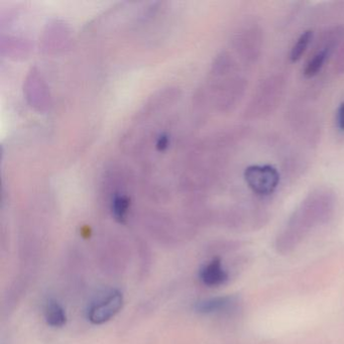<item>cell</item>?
<instances>
[{"mask_svg":"<svg viewBox=\"0 0 344 344\" xmlns=\"http://www.w3.org/2000/svg\"><path fill=\"white\" fill-rule=\"evenodd\" d=\"M335 197L328 188H318L302 201L277 239L281 252L293 249L314 226L327 221L333 213Z\"/></svg>","mask_w":344,"mask_h":344,"instance_id":"obj_1","label":"cell"},{"mask_svg":"<svg viewBox=\"0 0 344 344\" xmlns=\"http://www.w3.org/2000/svg\"><path fill=\"white\" fill-rule=\"evenodd\" d=\"M247 86L239 74L235 60L228 53L217 56L211 69V89L216 107L223 112L231 111L242 99Z\"/></svg>","mask_w":344,"mask_h":344,"instance_id":"obj_2","label":"cell"},{"mask_svg":"<svg viewBox=\"0 0 344 344\" xmlns=\"http://www.w3.org/2000/svg\"><path fill=\"white\" fill-rule=\"evenodd\" d=\"M285 88L286 81L282 76L273 75L266 78L253 93L244 116L247 119H259L272 114L280 105Z\"/></svg>","mask_w":344,"mask_h":344,"instance_id":"obj_3","label":"cell"},{"mask_svg":"<svg viewBox=\"0 0 344 344\" xmlns=\"http://www.w3.org/2000/svg\"><path fill=\"white\" fill-rule=\"evenodd\" d=\"M123 302V295L119 290H103L88 305L87 318L95 325L104 324L120 312Z\"/></svg>","mask_w":344,"mask_h":344,"instance_id":"obj_4","label":"cell"},{"mask_svg":"<svg viewBox=\"0 0 344 344\" xmlns=\"http://www.w3.org/2000/svg\"><path fill=\"white\" fill-rule=\"evenodd\" d=\"M264 45V32L257 25H249L239 29L233 39L234 49L240 60L247 64H254L261 57Z\"/></svg>","mask_w":344,"mask_h":344,"instance_id":"obj_5","label":"cell"},{"mask_svg":"<svg viewBox=\"0 0 344 344\" xmlns=\"http://www.w3.org/2000/svg\"><path fill=\"white\" fill-rule=\"evenodd\" d=\"M244 180L253 193L260 196H269L277 190L280 175L272 166L253 165L245 169Z\"/></svg>","mask_w":344,"mask_h":344,"instance_id":"obj_6","label":"cell"},{"mask_svg":"<svg viewBox=\"0 0 344 344\" xmlns=\"http://www.w3.org/2000/svg\"><path fill=\"white\" fill-rule=\"evenodd\" d=\"M236 304L237 300L235 297H216L197 302L195 305V310L196 312L205 315L220 314L233 310Z\"/></svg>","mask_w":344,"mask_h":344,"instance_id":"obj_7","label":"cell"},{"mask_svg":"<svg viewBox=\"0 0 344 344\" xmlns=\"http://www.w3.org/2000/svg\"><path fill=\"white\" fill-rule=\"evenodd\" d=\"M199 278L207 287H218L227 281L228 275L224 270L221 261L219 259H214L202 267Z\"/></svg>","mask_w":344,"mask_h":344,"instance_id":"obj_8","label":"cell"},{"mask_svg":"<svg viewBox=\"0 0 344 344\" xmlns=\"http://www.w3.org/2000/svg\"><path fill=\"white\" fill-rule=\"evenodd\" d=\"M45 320L49 326L60 328L67 322V315L63 306L54 299L47 301L44 309Z\"/></svg>","mask_w":344,"mask_h":344,"instance_id":"obj_9","label":"cell"},{"mask_svg":"<svg viewBox=\"0 0 344 344\" xmlns=\"http://www.w3.org/2000/svg\"><path fill=\"white\" fill-rule=\"evenodd\" d=\"M344 40V26L336 25L328 28L319 40V51L330 54L335 48L339 47Z\"/></svg>","mask_w":344,"mask_h":344,"instance_id":"obj_10","label":"cell"},{"mask_svg":"<svg viewBox=\"0 0 344 344\" xmlns=\"http://www.w3.org/2000/svg\"><path fill=\"white\" fill-rule=\"evenodd\" d=\"M110 208L113 217L120 223H123L127 219L128 211L131 208V198L124 193L116 192L111 198Z\"/></svg>","mask_w":344,"mask_h":344,"instance_id":"obj_11","label":"cell"},{"mask_svg":"<svg viewBox=\"0 0 344 344\" xmlns=\"http://www.w3.org/2000/svg\"><path fill=\"white\" fill-rule=\"evenodd\" d=\"M313 39V31L312 30H306L304 31L299 38L297 39L296 44L293 46L290 54V59L292 62H298L302 59L304 54L306 53L309 45L311 44Z\"/></svg>","mask_w":344,"mask_h":344,"instance_id":"obj_12","label":"cell"},{"mask_svg":"<svg viewBox=\"0 0 344 344\" xmlns=\"http://www.w3.org/2000/svg\"><path fill=\"white\" fill-rule=\"evenodd\" d=\"M328 53L324 52V51H317L312 58H310V60L308 61V63L306 64V67L304 69V75L307 78H312L314 76H316L322 69L327 57H328Z\"/></svg>","mask_w":344,"mask_h":344,"instance_id":"obj_13","label":"cell"},{"mask_svg":"<svg viewBox=\"0 0 344 344\" xmlns=\"http://www.w3.org/2000/svg\"><path fill=\"white\" fill-rule=\"evenodd\" d=\"M333 69L337 75L344 74V40L337 49L336 56L334 59Z\"/></svg>","mask_w":344,"mask_h":344,"instance_id":"obj_14","label":"cell"},{"mask_svg":"<svg viewBox=\"0 0 344 344\" xmlns=\"http://www.w3.org/2000/svg\"><path fill=\"white\" fill-rule=\"evenodd\" d=\"M337 123L340 131L344 132V102H342L338 108V115H337Z\"/></svg>","mask_w":344,"mask_h":344,"instance_id":"obj_15","label":"cell"}]
</instances>
